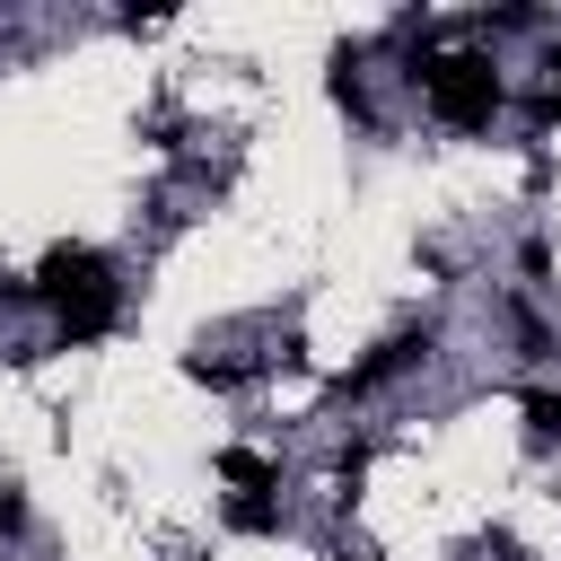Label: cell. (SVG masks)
Masks as SVG:
<instances>
[{"label": "cell", "mask_w": 561, "mask_h": 561, "mask_svg": "<svg viewBox=\"0 0 561 561\" xmlns=\"http://www.w3.org/2000/svg\"><path fill=\"white\" fill-rule=\"evenodd\" d=\"M114 307H123V289H105V298H79V307H61V342H96V333L114 324Z\"/></svg>", "instance_id": "5"}, {"label": "cell", "mask_w": 561, "mask_h": 561, "mask_svg": "<svg viewBox=\"0 0 561 561\" xmlns=\"http://www.w3.org/2000/svg\"><path fill=\"white\" fill-rule=\"evenodd\" d=\"M421 359H430V324H421V333H386V342L342 377V394H368V386H386V377H403V368H421Z\"/></svg>", "instance_id": "3"}, {"label": "cell", "mask_w": 561, "mask_h": 561, "mask_svg": "<svg viewBox=\"0 0 561 561\" xmlns=\"http://www.w3.org/2000/svg\"><path fill=\"white\" fill-rule=\"evenodd\" d=\"M552 88H561V44H552Z\"/></svg>", "instance_id": "9"}, {"label": "cell", "mask_w": 561, "mask_h": 561, "mask_svg": "<svg viewBox=\"0 0 561 561\" xmlns=\"http://www.w3.org/2000/svg\"><path fill=\"white\" fill-rule=\"evenodd\" d=\"M105 289H114V254H96V245H53L35 263V298H53V307H79Z\"/></svg>", "instance_id": "2"}, {"label": "cell", "mask_w": 561, "mask_h": 561, "mask_svg": "<svg viewBox=\"0 0 561 561\" xmlns=\"http://www.w3.org/2000/svg\"><path fill=\"white\" fill-rule=\"evenodd\" d=\"M412 88H421V96H430V114H438V123H456V131H482V123L500 114V96H508L491 53H430V44L412 53Z\"/></svg>", "instance_id": "1"}, {"label": "cell", "mask_w": 561, "mask_h": 561, "mask_svg": "<svg viewBox=\"0 0 561 561\" xmlns=\"http://www.w3.org/2000/svg\"><path fill=\"white\" fill-rule=\"evenodd\" d=\"M333 105L368 123V88H359V53H333Z\"/></svg>", "instance_id": "6"}, {"label": "cell", "mask_w": 561, "mask_h": 561, "mask_svg": "<svg viewBox=\"0 0 561 561\" xmlns=\"http://www.w3.org/2000/svg\"><path fill=\"white\" fill-rule=\"evenodd\" d=\"M280 526V500H228V535H272Z\"/></svg>", "instance_id": "7"}, {"label": "cell", "mask_w": 561, "mask_h": 561, "mask_svg": "<svg viewBox=\"0 0 561 561\" xmlns=\"http://www.w3.org/2000/svg\"><path fill=\"white\" fill-rule=\"evenodd\" d=\"M219 482H237V500H272V491H280V465L254 456V447H228V456H219Z\"/></svg>", "instance_id": "4"}, {"label": "cell", "mask_w": 561, "mask_h": 561, "mask_svg": "<svg viewBox=\"0 0 561 561\" xmlns=\"http://www.w3.org/2000/svg\"><path fill=\"white\" fill-rule=\"evenodd\" d=\"M526 430L535 438H561V394H526Z\"/></svg>", "instance_id": "8"}]
</instances>
